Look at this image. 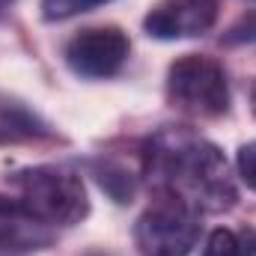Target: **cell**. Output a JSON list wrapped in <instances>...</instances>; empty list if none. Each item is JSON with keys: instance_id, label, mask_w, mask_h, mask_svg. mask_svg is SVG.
<instances>
[{"instance_id": "9", "label": "cell", "mask_w": 256, "mask_h": 256, "mask_svg": "<svg viewBox=\"0 0 256 256\" xmlns=\"http://www.w3.org/2000/svg\"><path fill=\"white\" fill-rule=\"evenodd\" d=\"M98 185L110 194L116 202H128L134 196V179H131V173H128L126 167H120V164L98 167Z\"/></svg>"}, {"instance_id": "4", "label": "cell", "mask_w": 256, "mask_h": 256, "mask_svg": "<svg viewBox=\"0 0 256 256\" xmlns=\"http://www.w3.org/2000/svg\"><path fill=\"white\" fill-rule=\"evenodd\" d=\"M196 238H200L196 212L173 196H164L161 202L149 206L134 226V244L140 256H188Z\"/></svg>"}, {"instance_id": "6", "label": "cell", "mask_w": 256, "mask_h": 256, "mask_svg": "<svg viewBox=\"0 0 256 256\" xmlns=\"http://www.w3.org/2000/svg\"><path fill=\"white\" fill-rule=\"evenodd\" d=\"M218 21V0H161L143 18V27L155 39L202 36Z\"/></svg>"}, {"instance_id": "3", "label": "cell", "mask_w": 256, "mask_h": 256, "mask_svg": "<svg viewBox=\"0 0 256 256\" xmlns=\"http://www.w3.org/2000/svg\"><path fill=\"white\" fill-rule=\"evenodd\" d=\"M167 98L188 116H224L230 110V80L224 66L202 54L179 57L167 72Z\"/></svg>"}, {"instance_id": "11", "label": "cell", "mask_w": 256, "mask_h": 256, "mask_svg": "<svg viewBox=\"0 0 256 256\" xmlns=\"http://www.w3.org/2000/svg\"><path fill=\"white\" fill-rule=\"evenodd\" d=\"M102 3H110V0H42V15L48 21H63L78 12H90Z\"/></svg>"}, {"instance_id": "14", "label": "cell", "mask_w": 256, "mask_h": 256, "mask_svg": "<svg viewBox=\"0 0 256 256\" xmlns=\"http://www.w3.org/2000/svg\"><path fill=\"white\" fill-rule=\"evenodd\" d=\"M254 102H256V92H254Z\"/></svg>"}, {"instance_id": "5", "label": "cell", "mask_w": 256, "mask_h": 256, "mask_svg": "<svg viewBox=\"0 0 256 256\" xmlns=\"http://www.w3.org/2000/svg\"><path fill=\"white\" fill-rule=\"evenodd\" d=\"M131 42L120 27H92L80 30L68 45H66V63L74 74L102 80L114 78L128 60Z\"/></svg>"}, {"instance_id": "2", "label": "cell", "mask_w": 256, "mask_h": 256, "mask_svg": "<svg viewBox=\"0 0 256 256\" xmlns=\"http://www.w3.org/2000/svg\"><path fill=\"white\" fill-rule=\"evenodd\" d=\"M9 182L18 188V202L48 226H74L90 214L80 176L66 167H30L9 176Z\"/></svg>"}, {"instance_id": "8", "label": "cell", "mask_w": 256, "mask_h": 256, "mask_svg": "<svg viewBox=\"0 0 256 256\" xmlns=\"http://www.w3.org/2000/svg\"><path fill=\"white\" fill-rule=\"evenodd\" d=\"M45 137H51V128L36 110H30L18 98L0 96V146L33 143V140H45Z\"/></svg>"}, {"instance_id": "12", "label": "cell", "mask_w": 256, "mask_h": 256, "mask_svg": "<svg viewBox=\"0 0 256 256\" xmlns=\"http://www.w3.org/2000/svg\"><path fill=\"white\" fill-rule=\"evenodd\" d=\"M224 45H256V12L238 18L224 33Z\"/></svg>"}, {"instance_id": "7", "label": "cell", "mask_w": 256, "mask_h": 256, "mask_svg": "<svg viewBox=\"0 0 256 256\" xmlns=\"http://www.w3.org/2000/svg\"><path fill=\"white\" fill-rule=\"evenodd\" d=\"M54 242L48 224L36 220L18 200L0 196V256H30Z\"/></svg>"}, {"instance_id": "13", "label": "cell", "mask_w": 256, "mask_h": 256, "mask_svg": "<svg viewBox=\"0 0 256 256\" xmlns=\"http://www.w3.org/2000/svg\"><path fill=\"white\" fill-rule=\"evenodd\" d=\"M238 173H242V182L256 191V140L238 149Z\"/></svg>"}, {"instance_id": "10", "label": "cell", "mask_w": 256, "mask_h": 256, "mask_svg": "<svg viewBox=\"0 0 256 256\" xmlns=\"http://www.w3.org/2000/svg\"><path fill=\"white\" fill-rule=\"evenodd\" d=\"M202 256H248L242 236L230 232V230H214L202 248Z\"/></svg>"}, {"instance_id": "1", "label": "cell", "mask_w": 256, "mask_h": 256, "mask_svg": "<svg viewBox=\"0 0 256 256\" xmlns=\"http://www.w3.org/2000/svg\"><path fill=\"white\" fill-rule=\"evenodd\" d=\"M146 173L173 200L194 212H220L236 202L226 158L206 137L164 128L146 143Z\"/></svg>"}]
</instances>
